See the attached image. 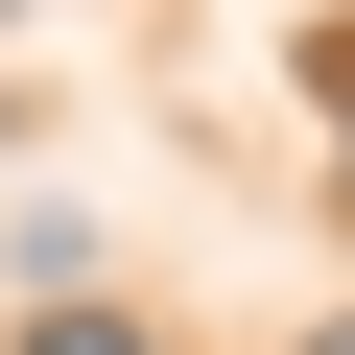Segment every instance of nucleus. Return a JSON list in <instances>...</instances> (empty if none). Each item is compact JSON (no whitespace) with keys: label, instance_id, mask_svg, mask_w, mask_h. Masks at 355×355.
Segmentation results:
<instances>
[{"label":"nucleus","instance_id":"obj_1","mask_svg":"<svg viewBox=\"0 0 355 355\" xmlns=\"http://www.w3.org/2000/svg\"><path fill=\"white\" fill-rule=\"evenodd\" d=\"M24 355H142V331H119V308H48V331H24Z\"/></svg>","mask_w":355,"mask_h":355},{"label":"nucleus","instance_id":"obj_2","mask_svg":"<svg viewBox=\"0 0 355 355\" xmlns=\"http://www.w3.org/2000/svg\"><path fill=\"white\" fill-rule=\"evenodd\" d=\"M331 119H355V48H331ZM331 214H355V190H331Z\"/></svg>","mask_w":355,"mask_h":355},{"label":"nucleus","instance_id":"obj_3","mask_svg":"<svg viewBox=\"0 0 355 355\" xmlns=\"http://www.w3.org/2000/svg\"><path fill=\"white\" fill-rule=\"evenodd\" d=\"M308 355H355V331H308Z\"/></svg>","mask_w":355,"mask_h":355}]
</instances>
